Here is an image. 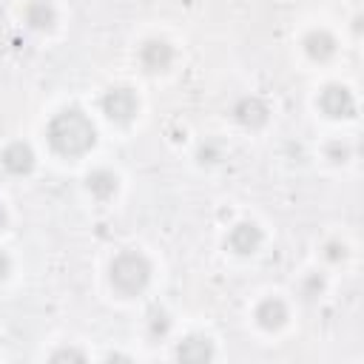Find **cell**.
Here are the masks:
<instances>
[{
	"instance_id": "6da1fadb",
	"label": "cell",
	"mask_w": 364,
	"mask_h": 364,
	"mask_svg": "<svg viewBox=\"0 0 364 364\" xmlns=\"http://www.w3.org/2000/svg\"><path fill=\"white\" fill-rule=\"evenodd\" d=\"M46 142L48 148L63 159L85 156L97 142V128L91 117L80 108H63L57 111L46 125Z\"/></svg>"
},
{
	"instance_id": "7a4b0ae2",
	"label": "cell",
	"mask_w": 364,
	"mask_h": 364,
	"mask_svg": "<svg viewBox=\"0 0 364 364\" xmlns=\"http://www.w3.org/2000/svg\"><path fill=\"white\" fill-rule=\"evenodd\" d=\"M151 262L139 250H119L108 264V282L119 296H139L151 284Z\"/></svg>"
},
{
	"instance_id": "3957f363",
	"label": "cell",
	"mask_w": 364,
	"mask_h": 364,
	"mask_svg": "<svg viewBox=\"0 0 364 364\" xmlns=\"http://www.w3.org/2000/svg\"><path fill=\"white\" fill-rule=\"evenodd\" d=\"M100 111L105 114L108 122L114 125H131L139 114V100L134 94V88L128 85H114L100 97Z\"/></svg>"
},
{
	"instance_id": "277c9868",
	"label": "cell",
	"mask_w": 364,
	"mask_h": 364,
	"mask_svg": "<svg viewBox=\"0 0 364 364\" xmlns=\"http://www.w3.org/2000/svg\"><path fill=\"white\" fill-rule=\"evenodd\" d=\"M316 108L330 119H350V117H355V97H353V91L347 85L330 82V85H324L318 91Z\"/></svg>"
},
{
	"instance_id": "5b68a950",
	"label": "cell",
	"mask_w": 364,
	"mask_h": 364,
	"mask_svg": "<svg viewBox=\"0 0 364 364\" xmlns=\"http://www.w3.org/2000/svg\"><path fill=\"white\" fill-rule=\"evenodd\" d=\"M230 119H233L239 128H245V131H259V128L270 119V105H267L262 97H256V94L239 97V100L233 102V108H230Z\"/></svg>"
},
{
	"instance_id": "8992f818",
	"label": "cell",
	"mask_w": 364,
	"mask_h": 364,
	"mask_svg": "<svg viewBox=\"0 0 364 364\" xmlns=\"http://www.w3.org/2000/svg\"><path fill=\"white\" fill-rule=\"evenodd\" d=\"M173 46L168 43V40H162V37H148L139 48H136V60H139V65L148 71V74H162V71H168L171 65H173Z\"/></svg>"
},
{
	"instance_id": "52a82bcc",
	"label": "cell",
	"mask_w": 364,
	"mask_h": 364,
	"mask_svg": "<svg viewBox=\"0 0 364 364\" xmlns=\"http://www.w3.org/2000/svg\"><path fill=\"white\" fill-rule=\"evenodd\" d=\"M262 242H264L262 228H259L256 222H247V219L230 225V230H228V236H225V245H228L230 253H236V256H253V253L262 247Z\"/></svg>"
},
{
	"instance_id": "ba28073f",
	"label": "cell",
	"mask_w": 364,
	"mask_h": 364,
	"mask_svg": "<svg viewBox=\"0 0 364 364\" xmlns=\"http://www.w3.org/2000/svg\"><path fill=\"white\" fill-rule=\"evenodd\" d=\"M0 165H3V171L11 173V176H28V173L34 171V165H37L34 148H31L28 142H23V139H14V142H9V145L0 151Z\"/></svg>"
},
{
	"instance_id": "9c48e42d",
	"label": "cell",
	"mask_w": 364,
	"mask_h": 364,
	"mask_svg": "<svg viewBox=\"0 0 364 364\" xmlns=\"http://www.w3.org/2000/svg\"><path fill=\"white\" fill-rule=\"evenodd\" d=\"M301 48H304V54H307L313 63H327V60L336 54L338 43H336V37H333L327 28H310V31L304 34V40H301Z\"/></svg>"
},
{
	"instance_id": "30bf717a",
	"label": "cell",
	"mask_w": 364,
	"mask_h": 364,
	"mask_svg": "<svg viewBox=\"0 0 364 364\" xmlns=\"http://www.w3.org/2000/svg\"><path fill=\"white\" fill-rule=\"evenodd\" d=\"M253 321L262 330H270L273 333V330L284 327V321H287V304L282 299H276V296H267V299H262L253 307Z\"/></svg>"
},
{
	"instance_id": "8fae6325",
	"label": "cell",
	"mask_w": 364,
	"mask_h": 364,
	"mask_svg": "<svg viewBox=\"0 0 364 364\" xmlns=\"http://www.w3.org/2000/svg\"><path fill=\"white\" fill-rule=\"evenodd\" d=\"M23 20L31 31H51L54 23H57V11L48 0H31L23 9Z\"/></svg>"
},
{
	"instance_id": "7c38bea8",
	"label": "cell",
	"mask_w": 364,
	"mask_h": 364,
	"mask_svg": "<svg viewBox=\"0 0 364 364\" xmlns=\"http://www.w3.org/2000/svg\"><path fill=\"white\" fill-rule=\"evenodd\" d=\"M119 188V179L114 171L108 168H94L88 176H85V191L97 199V202H108Z\"/></svg>"
},
{
	"instance_id": "4fadbf2b",
	"label": "cell",
	"mask_w": 364,
	"mask_h": 364,
	"mask_svg": "<svg viewBox=\"0 0 364 364\" xmlns=\"http://www.w3.org/2000/svg\"><path fill=\"white\" fill-rule=\"evenodd\" d=\"M173 355H176L179 361H193V364L210 361V358H213V341H210L208 336H188V338H182V341L176 344Z\"/></svg>"
},
{
	"instance_id": "5bb4252c",
	"label": "cell",
	"mask_w": 364,
	"mask_h": 364,
	"mask_svg": "<svg viewBox=\"0 0 364 364\" xmlns=\"http://www.w3.org/2000/svg\"><path fill=\"white\" fill-rule=\"evenodd\" d=\"M171 333V316L162 307H154L148 313V336L151 338H165Z\"/></svg>"
},
{
	"instance_id": "9a60e30c",
	"label": "cell",
	"mask_w": 364,
	"mask_h": 364,
	"mask_svg": "<svg viewBox=\"0 0 364 364\" xmlns=\"http://www.w3.org/2000/svg\"><path fill=\"white\" fill-rule=\"evenodd\" d=\"M350 145L347 142H341V139H333V142H327V148H324V156L333 162V165H344L347 159H350Z\"/></svg>"
},
{
	"instance_id": "2e32d148",
	"label": "cell",
	"mask_w": 364,
	"mask_h": 364,
	"mask_svg": "<svg viewBox=\"0 0 364 364\" xmlns=\"http://www.w3.org/2000/svg\"><path fill=\"white\" fill-rule=\"evenodd\" d=\"M321 256H324L330 264H338V262H344V259H347V245H344L341 239H330V242H324Z\"/></svg>"
},
{
	"instance_id": "e0dca14e",
	"label": "cell",
	"mask_w": 364,
	"mask_h": 364,
	"mask_svg": "<svg viewBox=\"0 0 364 364\" xmlns=\"http://www.w3.org/2000/svg\"><path fill=\"white\" fill-rule=\"evenodd\" d=\"M196 156H199V162H219L222 159V148L216 142H202Z\"/></svg>"
},
{
	"instance_id": "ac0fdd59",
	"label": "cell",
	"mask_w": 364,
	"mask_h": 364,
	"mask_svg": "<svg viewBox=\"0 0 364 364\" xmlns=\"http://www.w3.org/2000/svg\"><path fill=\"white\" fill-rule=\"evenodd\" d=\"M301 290H304V296H307V299H316V296H318V293L324 290V279H321L318 273H310V276L304 279Z\"/></svg>"
},
{
	"instance_id": "d6986e66",
	"label": "cell",
	"mask_w": 364,
	"mask_h": 364,
	"mask_svg": "<svg viewBox=\"0 0 364 364\" xmlns=\"http://www.w3.org/2000/svg\"><path fill=\"white\" fill-rule=\"evenodd\" d=\"M85 361V353L82 350H74V347H60L51 353V361Z\"/></svg>"
},
{
	"instance_id": "ffe728a7",
	"label": "cell",
	"mask_w": 364,
	"mask_h": 364,
	"mask_svg": "<svg viewBox=\"0 0 364 364\" xmlns=\"http://www.w3.org/2000/svg\"><path fill=\"white\" fill-rule=\"evenodd\" d=\"M9 273H11V259H9V256L0 250V282H3Z\"/></svg>"
},
{
	"instance_id": "44dd1931",
	"label": "cell",
	"mask_w": 364,
	"mask_h": 364,
	"mask_svg": "<svg viewBox=\"0 0 364 364\" xmlns=\"http://www.w3.org/2000/svg\"><path fill=\"white\" fill-rule=\"evenodd\" d=\"M9 225V213H6V208H3V202H0V230Z\"/></svg>"
}]
</instances>
